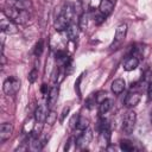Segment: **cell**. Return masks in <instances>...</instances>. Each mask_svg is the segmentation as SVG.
Masks as SVG:
<instances>
[{
    "label": "cell",
    "mask_w": 152,
    "mask_h": 152,
    "mask_svg": "<svg viewBox=\"0 0 152 152\" xmlns=\"http://www.w3.org/2000/svg\"><path fill=\"white\" fill-rule=\"evenodd\" d=\"M78 26L81 30H86L87 28V15L84 13H82L80 15V20H78Z\"/></svg>",
    "instance_id": "cell-22"
},
{
    "label": "cell",
    "mask_w": 152,
    "mask_h": 152,
    "mask_svg": "<svg viewBox=\"0 0 152 152\" xmlns=\"http://www.w3.org/2000/svg\"><path fill=\"white\" fill-rule=\"evenodd\" d=\"M91 138H93V132H91V129L88 127V128L83 129L82 133L76 138L75 144H76V146H77L78 148H84L86 146L89 145V142L91 141Z\"/></svg>",
    "instance_id": "cell-7"
},
{
    "label": "cell",
    "mask_w": 152,
    "mask_h": 152,
    "mask_svg": "<svg viewBox=\"0 0 152 152\" xmlns=\"http://www.w3.org/2000/svg\"><path fill=\"white\" fill-rule=\"evenodd\" d=\"M58 94H59V88H58V84L50 88L49 93H48V99H46V104L49 107V109H52L53 106L57 103V100H58Z\"/></svg>",
    "instance_id": "cell-9"
},
{
    "label": "cell",
    "mask_w": 152,
    "mask_h": 152,
    "mask_svg": "<svg viewBox=\"0 0 152 152\" xmlns=\"http://www.w3.org/2000/svg\"><path fill=\"white\" fill-rule=\"evenodd\" d=\"M56 120H57V114H56L52 109H50V110H49V114H48V116H46V122H48L49 125H53V124L56 122Z\"/></svg>",
    "instance_id": "cell-20"
},
{
    "label": "cell",
    "mask_w": 152,
    "mask_h": 152,
    "mask_svg": "<svg viewBox=\"0 0 152 152\" xmlns=\"http://www.w3.org/2000/svg\"><path fill=\"white\" fill-rule=\"evenodd\" d=\"M10 5L14 6L19 10H31L32 8V0H10Z\"/></svg>",
    "instance_id": "cell-15"
},
{
    "label": "cell",
    "mask_w": 152,
    "mask_h": 152,
    "mask_svg": "<svg viewBox=\"0 0 152 152\" xmlns=\"http://www.w3.org/2000/svg\"><path fill=\"white\" fill-rule=\"evenodd\" d=\"M69 112H70V107H69V106H66V107L63 108V110H62V113H61V118H59V121H61V122L64 121V119H65V116L69 114Z\"/></svg>",
    "instance_id": "cell-26"
},
{
    "label": "cell",
    "mask_w": 152,
    "mask_h": 152,
    "mask_svg": "<svg viewBox=\"0 0 152 152\" xmlns=\"http://www.w3.org/2000/svg\"><path fill=\"white\" fill-rule=\"evenodd\" d=\"M120 148L122 151H126V152H131V151L135 150L133 142L129 140H120Z\"/></svg>",
    "instance_id": "cell-18"
},
{
    "label": "cell",
    "mask_w": 152,
    "mask_h": 152,
    "mask_svg": "<svg viewBox=\"0 0 152 152\" xmlns=\"http://www.w3.org/2000/svg\"><path fill=\"white\" fill-rule=\"evenodd\" d=\"M114 10V4L110 0H101L100 5H99V11L104 15L108 17Z\"/></svg>",
    "instance_id": "cell-12"
},
{
    "label": "cell",
    "mask_w": 152,
    "mask_h": 152,
    "mask_svg": "<svg viewBox=\"0 0 152 152\" xmlns=\"http://www.w3.org/2000/svg\"><path fill=\"white\" fill-rule=\"evenodd\" d=\"M2 13L8 19H11L12 21L19 23V24L26 23L28 20V18H30V15H28V13H27L26 10H19V8H17L14 6H11V5L8 7H5L2 10Z\"/></svg>",
    "instance_id": "cell-2"
},
{
    "label": "cell",
    "mask_w": 152,
    "mask_h": 152,
    "mask_svg": "<svg viewBox=\"0 0 152 152\" xmlns=\"http://www.w3.org/2000/svg\"><path fill=\"white\" fill-rule=\"evenodd\" d=\"M43 50H44V42H43V40H39V42L36 44V48H34V55H36L37 57H39V56L42 55Z\"/></svg>",
    "instance_id": "cell-21"
},
{
    "label": "cell",
    "mask_w": 152,
    "mask_h": 152,
    "mask_svg": "<svg viewBox=\"0 0 152 152\" xmlns=\"http://www.w3.org/2000/svg\"><path fill=\"white\" fill-rule=\"evenodd\" d=\"M135 124H137V113L131 109L125 114L122 119V131L126 134H131L135 128Z\"/></svg>",
    "instance_id": "cell-4"
},
{
    "label": "cell",
    "mask_w": 152,
    "mask_h": 152,
    "mask_svg": "<svg viewBox=\"0 0 152 152\" xmlns=\"http://www.w3.org/2000/svg\"><path fill=\"white\" fill-rule=\"evenodd\" d=\"M81 80H82V76H80L78 80L75 82V90H77L78 96H81V91H80V82H81Z\"/></svg>",
    "instance_id": "cell-27"
},
{
    "label": "cell",
    "mask_w": 152,
    "mask_h": 152,
    "mask_svg": "<svg viewBox=\"0 0 152 152\" xmlns=\"http://www.w3.org/2000/svg\"><path fill=\"white\" fill-rule=\"evenodd\" d=\"M147 96H148V100H152V80L150 81L147 87Z\"/></svg>",
    "instance_id": "cell-28"
},
{
    "label": "cell",
    "mask_w": 152,
    "mask_h": 152,
    "mask_svg": "<svg viewBox=\"0 0 152 152\" xmlns=\"http://www.w3.org/2000/svg\"><path fill=\"white\" fill-rule=\"evenodd\" d=\"M49 110L50 109H49L48 104H38L34 110V120L38 122H45Z\"/></svg>",
    "instance_id": "cell-8"
},
{
    "label": "cell",
    "mask_w": 152,
    "mask_h": 152,
    "mask_svg": "<svg viewBox=\"0 0 152 152\" xmlns=\"http://www.w3.org/2000/svg\"><path fill=\"white\" fill-rule=\"evenodd\" d=\"M126 88V82L124 78H116L112 82V86H110V89L115 94V95H120Z\"/></svg>",
    "instance_id": "cell-13"
},
{
    "label": "cell",
    "mask_w": 152,
    "mask_h": 152,
    "mask_svg": "<svg viewBox=\"0 0 152 152\" xmlns=\"http://www.w3.org/2000/svg\"><path fill=\"white\" fill-rule=\"evenodd\" d=\"M13 133V125L11 122H4L0 126V141L5 142L11 138Z\"/></svg>",
    "instance_id": "cell-11"
},
{
    "label": "cell",
    "mask_w": 152,
    "mask_h": 152,
    "mask_svg": "<svg viewBox=\"0 0 152 152\" xmlns=\"http://www.w3.org/2000/svg\"><path fill=\"white\" fill-rule=\"evenodd\" d=\"M126 34H127V25L126 24H120L116 30H115V34H114V42L113 44L110 45L112 49H116L118 46H120L122 44V42L125 40L126 38Z\"/></svg>",
    "instance_id": "cell-5"
},
{
    "label": "cell",
    "mask_w": 152,
    "mask_h": 152,
    "mask_svg": "<svg viewBox=\"0 0 152 152\" xmlns=\"http://www.w3.org/2000/svg\"><path fill=\"white\" fill-rule=\"evenodd\" d=\"M140 99H141L140 93H138V91H131L125 97V106L127 108H134L140 102Z\"/></svg>",
    "instance_id": "cell-10"
},
{
    "label": "cell",
    "mask_w": 152,
    "mask_h": 152,
    "mask_svg": "<svg viewBox=\"0 0 152 152\" xmlns=\"http://www.w3.org/2000/svg\"><path fill=\"white\" fill-rule=\"evenodd\" d=\"M75 10L74 7L70 5V4H66L61 13L58 14V17L56 18L55 23H53V26H55V30L58 31V32H62L64 30L68 28V26L71 24V18H72V14H74Z\"/></svg>",
    "instance_id": "cell-1"
},
{
    "label": "cell",
    "mask_w": 152,
    "mask_h": 152,
    "mask_svg": "<svg viewBox=\"0 0 152 152\" xmlns=\"http://www.w3.org/2000/svg\"><path fill=\"white\" fill-rule=\"evenodd\" d=\"M150 121H151V125H152V108L150 109Z\"/></svg>",
    "instance_id": "cell-30"
},
{
    "label": "cell",
    "mask_w": 152,
    "mask_h": 152,
    "mask_svg": "<svg viewBox=\"0 0 152 152\" xmlns=\"http://www.w3.org/2000/svg\"><path fill=\"white\" fill-rule=\"evenodd\" d=\"M138 64H139V58L135 57V56H131V57H128V58L125 61V63H124V69H125L126 71H132V70L137 69Z\"/></svg>",
    "instance_id": "cell-16"
},
{
    "label": "cell",
    "mask_w": 152,
    "mask_h": 152,
    "mask_svg": "<svg viewBox=\"0 0 152 152\" xmlns=\"http://www.w3.org/2000/svg\"><path fill=\"white\" fill-rule=\"evenodd\" d=\"M0 28H1V32L6 33V34H13V33L18 32L15 23L12 21L11 19H8L4 13H2V18L0 20Z\"/></svg>",
    "instance_id": "cell-6"
},
{
    "label": "cell",
    "mask_w": 152,
    "mask_h": 152,
    "mask_svg": "<svg viewBox=\"0 0 152 152\" xmlns=\"http://www.w3.org/2000/svg\"><path fill=\"white\" fill-rule=\"evenodd\" d=\"M78 120H80V115H78V114H75V115H74V116L70 119V121H69V125H70V127H71V128H76Z\"/></svg>",
    "instance_id": "cell-25"
},
{
    "label": "cell",
    "mask_w": 152,
    "mask_h": 152,
    "mask_svg": "<svg viewBox=\"0 0 152 152\" xmlns=\"http://www.w3.org/2000/svg\"><path fill=\"white\" fill-rule=\"evenodd\" d=\"M88 127H89V120L86 119V118H80L76 128L80 129V131H83V129H86V128H88Z\"/></svg>",
    "instance_id": "cell-19"
},
{
    "label": "cell",
    "mask_w": 152,
    "mask_h": 152,
    "mask_svg": "<svg viewBox=\"0 0 152 152\" xmlns=\"http://www.w3.org/2000/svg\"><path fill=\"white\" fill-rule=\"evenodd\" d=\"M110 1H112L113 4H115V1H116V0H110Z\"/></svg>",
    "instance_id": "cell-31"
},
{
    "label": "cell",
    "mask_w": 152,
    "mask_h": 152,
    "mask_svg": "<svg viewBox=\"0 0 152 152\" xmlns=\"http://www.w3.org/2000/svg\"><path fill=\"white\" fill-rule=\"evenodd\" d=\"M96 101H97V96H96V94H91V95L88 97V100H87V106H88L89 108H91V107L96 103Z\"/></svg>",
    "instance_id": "cell-24"
},
{
    "label": "cell",
    "mask_w": 152,
    "mask_h": 152,
    "mask_svg": "<svg viewBox=\"0 0 152 152\" xmlns=\"http://www.w3.org/2000/svg\"><path fill=\"white\" fill-rule=\"evenodd\" d=\"M27 78H28V82H30V83H34L36 80L38 78V71H37V69H32V70L30 71Z\"/></svg>",
    "instance_id": "cell-23"
},
{
    "label": "cell",
    "mask_w": 152,
    "mask_h": 152,
    "mask_svg": "<svg viewBox=\"0 0 152 152\" xmlns=\"http://www.w3.org/2000/svg\"><path fill=\"white\" fill-rule=\"evenodd\" d=\"M20 87H21V82H20V80L18 77H15V76H8L4 81L2 90H4V93L6 95L12 96V95H15L20 90Z\"/></svg>",
    "instance_id": "cell-3"
},
{
    "label": "cell",
    "mask_w": 152,
    "mask_h": 152,
    "mask_svg": "<svg viewBox=\"0 0 152 152\" xmlns=\"http://www.w3.org/2000/svg\"><path fill=\"white\" fill-rule=\"evenodd\" d=\"M113 107V100L110 99H104L103 101H101L100 106H99V114L101 116H103L104 114H107Z\"/></svg>",
    "instance_id": "cell-17"
},
{
    "label": "cell",
    "mask_w": 152,
    "mask_h": 152,
    "mask_svg": "<svg viewBox=\"0 0 152 152\" xmlns=\"http://www.w3.org/2000/svg\"><path fill=\"white\" fill-rule=\"evenodd\" d=\"M40 90H42V93L43 94H45V95H48V93H49V88H48V86L46 84H42V88H40Z\"/></svg>",
    "instance_id": "cell-29"
},
{
    "label": "cell",
    "mask_w": 152,
    "mask_h": 152,
    "mask_svg": "<svg viewBox=\"0 0 152 152\" xmlns=\"http://www.w3.org/2000/svg\"><path fill=\"white\" fill-rule=\"evenodd\" d=\"M80 26H78V24H75V23H71L69 26H68V28L65 30L66 31V36H68V38L70 39V40H72V42H75L76 39H77V37H78V33H80Z\"/></svg>",
    "instance_id": "cell-14"
}]
</instances>
